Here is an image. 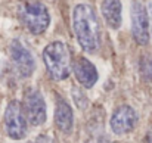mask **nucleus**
<instances>
[{
    "label": "nucleus",
    "instance_id": "1a4fd4ad",
    "mask_svg": "<svg viewBox=\"0 0 152 143\" xmlns=\"http://www.w3.org/2000/svg\"><path fill=\"white\" fill-rule=\"evenodd\" d=\"M74 75L78 80V83L87 89L92 87L93 84H96V81L99 78L96 66L86 58H78L74 62Z\"/></svg>",
    "mask_w": 152,
    "mask_h": 143
},
{
    "label": "nucleus",
    "instance_id": "4468645a",
    "mask_svg": "<svg viewBox=\"0 0 152 143\" xmlns=\"http://www.w3.org/2000/svg\"><path fill=\"white\" fill-rule=\"evenodd\" d=\"M86 143H112V142H111L108 137H105V136H93V137H90Z\"/></svg>",
    "mask_w": 152,
    "mask_h": 143
},
{
    "label": "nucleus",
    "instance_id": "9b49d317",
    "mask_svg": "<svg viewBox=\"0 0 152 143\" xmlns=\"http://www.w3.org/2000/svg\"><path fill=\"white\" fill-rule=\"evenodd\" d=\"M102 15L109 28L117 30L121 27V1L120 0H103Z\"/></svg>",
    "mask_w": 152,
    "mask_h": 143
},
{
    "label": "nucleus",
    "instance_id": "2eb2a0df",
    "mask_svg": "<svg viewBox=\"0 0 152 143\" xmlns=\"http://www.w3.org/2000/svg\"><path fill=\"white\" fill-rule=\"evenodd\" d=\"M146 143H152V130L148 133V136H146Z\"/></svg>",
    "mask_w": 152,
    "mask_h": 143
},
{
    "label": "nucleus",
    "instance_id": "20e7f679",
    "mask_svg": "<svg viewBox=\"0 0 152 143\" xmlns=\"http://www.w3.org/2000/svg\"><path fill=\"white\" fill-rule=\"evenodd\" d=\"M4 128L7 136L16 140L27 134V115L18 100H12L4 111Z\"/></svg>",
    "mask_w": 152,
    "mask_h": 143
},
{
    "label": "nucleus",
    "instance_id": "f257e3e1",
    "mask_svg": "<svg viewBox=\"0 0 152 143\" xmlns=\"http://www.w3.org/2000/svg\"><path fill=\"white\" fill-rule=\"evenodd\" d=\"M72 27L80 46L87 53H95L101 47V27L92 6L77 4L72 13Z\"/></svg>",
    "mask_w": 152,
    "mask_h": 143
},
{
    "label": "nucleus",
    "instance_id": "39448f33",
    "mask_svg": "<svg viewBox=\"0 0 152 143\" xmlns=\"http://www.w3.org/2000/svg\"><path fill=\"white\" fill-rule=\"evenodd\" d=\"M132 33L137 45L146 46L149 43L151 33H149L148 12H146V7L139 0H134L132 3Z\"/></svg>",
    "mask_w": 152,
    "mask_h": 143
},
{
    "label": "nucleus",
    "instance_id": "423d86ee",
    "mask_svg": "<svg viewBox=\"0 0 152 143\" xmlns=\"http://www.w3.org/2000/svg\"><path fill=\"white\" fill-rule=\"evenodd\" d=\"M24 111L27 120L33 125H42L46 121V103L42 93L37 89H30L25 92Z\"/></svg>",
    "mask_w": 152,
    "mask_h": 143
},
{
    "label": "nucleus",
    "instance_id": "9d476101",
    "mask_svg": "<svg viewBox=\"0 0 152 143\" xmlns=\"http://www.w3.org/2000/svg\"><path fill=\"white\" fill-rule=\"evenodd\" d=\"M55 123L61 131L65 134H69L74 127V115L71 106L64 100L62 97L56 99V108H55Z\"/></svg>",
    "mask_w": 152,
    "mask_h": 143
},
{
    "label": "nucleus",
    "instance_id": "6e6552de",
    "mask_svg": "<svg viewBox=\"0 0 152 143\" xmlns=\"http://www.w3.org/2000/svg\"><path fill=\"white\" fill-rule=\"evenodd\" d=\"M136 124H137V114L129 105L117 108L111 117V128L115 134H127L136 127Z\"/></svg>",
    "mask_w": 152,
    "mask_h": 143
},
{
    "label": "nucleus",
    "instance_id": "7ed1b4c3",
    "mask_svg": "<svg viewBox=\"0 0 152 143\" xmlns=\"http://www.w3.org/2000/svg\"><path fill=\"white\" fill-rule=\"evenodd\" d=\"M18 15L21 22L33 34H43L50 24L49 10L42 1H28L22 4L18 10Z\"/></svg>",
    "mask_w": 152,
    "mask_h": 143
},
{
    "label": "nucleus",
    "instance_id": "f03ea898",
    "mask_svg": "<svg viewBox=\"0 0 152 143\" xmlns=\"http://www.w3.org/2000/svg\"><path fill=\"white\" fill-rule=\"evenodd\" d=\"M43 61L46 69L53 80H65L71 74L72 56L68 46L62 42H53L43 50Z\"/></svg>",
    "mask_w": 152,
    "mask_h": 143
},
{
    "label": "nucleus",
    "instance_id": "0eeeda50",
    "mask_svg": "<svg viewBox=\"0 0 152 143\" xmlns=\"http://www.w3.org/2000/svg\"><path fill=\"white\" fill-rule=\"evenodd\" d=\"M9 55L21 77H30L36 69V62L30 50L19 40H13L9 46Z\"/></svg>",
    "mask_w": 152,
    "mask_h": 143
},
{
    "label": "nucleus",
    "instance_id": "ddd939ff",
    "mask_svg": "<svg viewBox=\"0 0 152 143\" xmlns=\"http://www.w3.org/2000/svg\"><path fill=\"white\" fill-rule=\"evenodd\" d=\"M72 97H74V102H75V105L80 108V109H84L86 106H87V97L86 95H83V92L80 90V89H72Z\"/></svg>",
    "mask_w": 152,
    "mask_h": 143
},
{
    "label": "nucleus",
    "instance_id": "f8f14e48",
    "mask_svg": "<svg viewBox=\"0 0 152 143\" xmlns=\"http://www.w3.org/2000/svg\"><path fill=\"white\" fill-rule=\"evenodd\" d=\"M139 71L142 78L146 83H152V59L149 56H143L139 65Z\"/></svg>",
    "mask_w": 152,
    "mask_h": 143
}]
</instances>
